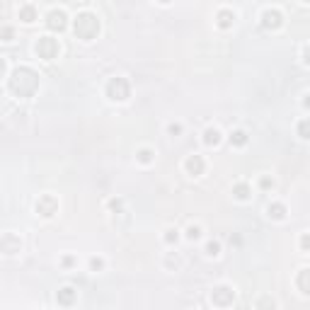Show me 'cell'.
I'll use <instances>...</instances> for the list:
<instances>
[{
	"instance_id": "4dcf8cb0",
	"label": "cell",
	"mask_w": 310,
	"mask_h": 310,
	"mask_svg": "<svg viewBox=\"0 0 310 310\" xmlns=\"http://www.w3.org/2000/svg\"><path fill=\"white\" fill-rule=\"evenodd\" d=\"M75 264V259L73 257H63V266H73Z\"/></svg>"
},
{
	"instance_id": "9a60e30c",
	"label": "cell",
	"mask_w": 310,
	"mask_h": 310,
	"mask_svg": "<svg viewBox=\"0 0 310 310\" xmlns=\"http://www.w3.org/2000/svg\"><path fill=\"white\" fill-rule=\"evenodd\" d=\"M204 143L206 145H218L221 143V131H218V129H213V126L206 129V131H204Z\"/></svg>"
},
{
	"instance_id": "4fadbf2b",
	"label": "cell",
	"mask_w": 310,
	"mask_h": 310,
	"mask_svg": "<svg viewBox=\"0 0 310 310\" xmlns=\"http://www.w3.org/2000/svg\"><path fill=\"white\" fill-rule=\"evenodd\" d=\"M266 213H269V218H274V221H284L286 218V206L284 204H269V209H266Z\"/></svg>"
},
{
	"instance_id": "1f68e13d",
	"label": "cell",
	"mask_w": 310,
	"mask_h": 310,
	"mask_svg": "<svg viewBox=\"0 0 310 310\" xmlns=\"http://www.w3.org/2000/svg\"><path fill=\"white\" fill-rule=\"evenodd\" d=\"M305 63H308V66H310V44L305 46Z\"/></svg>"
},
{
	"instance_id": "8fae6325",
	"label": "cell",
	"mask_w": 310,
	"mask_h": 310,
	"mask_svg": "<svg viewBox=\"0 0 310 310\" xmlns=\"http://www.w3.org/2000/svg\"><path fill=\"white\" fill-rule=\"evenodd\" d=\"M0 247H3V252H5V255H15V252H20V240H17L12 232H5Z\"/></svg>"
},
{
	"instance_id": "7c38bea8",
	"label": "cell",
	"mask_w": 310,
	"mask_h": 310,
	"mask_svg": "<svg viewBox=\"0 0 310 310\" xmlns=\"http://www.w3.org/2000/svg\"><path fill=\"white\" fill-rule=\"evenodd\" d=\"M216 22H218L221 29H230L232 22H235V12L232 10H221L218 15H216Z\"/></svg>"
},
{
	"instance_id": "f1b7e54d",
	"label": "cell",
	"mask_w": 310,
	"mask_h": 310,
	"mask_svg": "<svg viewBox=\"0 0 310 310\" xmlns=\"http://www.w3.org/2000/svg\"><path fill=\"white\" fill-rule=\"evenodd\" d=\"M257 305H259V308H274V300L264 298V300H259V303H257Z\"/></svg>"
},
{
	"instance_id": "5b68a950",
	"label": "cell",
	"mask_w": 310,
	"mask_h": 310,
	"mask_svg": "<svg viewBox=\"0 0 310 310\" xmlns=\"http://www.w3.org/2000/svg\"><path fill=\"white\" fill-rule=\"evenodd\" d=\"M211 300H213V305H218V308H228V305H232V300H235V291H232L230 286H218V288H213Z\"/></svg>"
},
{
	"instance_id": "d6a6232c",
	"label": "cell",
	"mask_w": 310,
	"mask_h": 310,
	"mask_svg": "<svg viewBox=\"0 0 310 310\" xmlns=\"http://www.w3.org/2000/svg\"><path fill=\"white\" fill-rule=\"evenodd\" d=\"M303 107H305V109H310V95L305 97V100H303Z\"/></svg>"
},
{
	"instance_id": "8992f818",
	"label": "cell",
	"mask_w": 310,
	"mask_h": 310,
	"mask_svg": "<svg viewBox=\"0 0 310 310\" xmlns=\"http://www.w3.org/2000/svg\"><path fill=\"white\" fill-rule=\"evenodd\" d=\"M46 27L51 32H63L68 27V15L63 10H51L46 15Z\"/></svg>"
},
{
	"instance_id": "52a82bcc",
	"label": "cell",
	"mask_w": 310,
	"mask_h": 310,
	"mask_svg": "<svg viewBox=\"0 0 310 310\" xmlns=\"http://www.w3.org/2000/svg\"><path fill=\"white\" fill-rule=\"evenodd\" d=\"M56 211H58V201L51 197V194H44L42 199L36 201V213H42V216H54Z\"/></svg>"
},
{
	"instance_id": "6da1fadb",
	"label": "cell",
	"mask_w": 310,
	"mask_h": 310,
	"mask_svg": "<svg viewBox=\"0 0 310 310\" xmlns=\"http://www.w3.org/2000/svg\"><path fill=\"white\" fill-rule=\"evenodd\" d=\"M10 90L17 97H32L34 92L39 90V75L27 66L17 68L10 75Z\"/></svg>"
},
{
	"instance_id": "5bb4252c",
	"label": "cell",
	"mask_w": 310,
	"mask_h": 310,
	"mask_svg": "<svg viewBox=\"0 0 310 310\" xmlns=\"http://www.w3.org/2000/svg\"><path fill=\"white\" fill-rule=\"evenodd\" d=\"M296 286L305 293V296H310V269H303V272H298V279H296Z\"/></svg>"
},
{
	"instance_id": "83f0119b",
	"label": "cell",
	"mask_w": 310,
	"mask_h": 310,
	"mask_svg": "<svg viewBox=\"0 0 310 310\" xmlns=\"http://www.w3.org/2000/svg\"><path fill=\"white\" fill-rule=\"evenodd\" d=\"M167 131L172 133V136H177V133H182V126H179V124H170V129H167Z\"/></svg>"
},
{
	"instance_id": "2e32d148",
	"label": "cell",
	"mask_w": 310,
	"mask_h": 310,
	"mask_svg": "<svg viewBox=\"0 0 310 310\" xmlns=\"http://www.w3.org/2000/svg\"><path fill=\"white\" fill-rule=\"evenodd\" d=\"M20 20H22V22H34V20H36V8H34V5H22V8H20Z\"/></svg>"
},
{
	"instance_id": "e0dca14e",
	"label": "cell",
	"mask_w": 310,
	"mask_h": 310,
	"mask_svg": "<svg viewBox=\"0 0 310 310\" xmlns=\"http://www.w3.org/2000/svg\"><path fill=\"white\" fill-rule=\"evenodd\" d=\"M232 194H235V199H240V201L250 199V187H247L245 182H240V184H235V187H232Z\"/></svg>"
},
{
	"instance_id": "e575fe53",
	"label": "cell",
	"mask_w": 310,
	"mask_h": 310,
	"mask_svg": "<svg viewBox=\"0 0 310 310\" xmlns=\"http://www.w3.org/2000/svg\"><path fill=\"white\" fill-rule=\"evenodd\" d=\"M305 3H310V0H305Z\"/></svg>"
},
{
	"instance_id": "4316f807",
	"label": "cell",
	"mask_w": 310,
	"mask_h": 310,
	"mask_svg": "<svg viewBox=\"0 0 310 310\" xmlns=\"http://www.w3.org/2000/svg\"><path fill=\"white\" fill-rule=\"evenodd\" d=\"M259 187H262V189H272V187H274V179H272V177H262V179H259Z\"/></svg>"
},
{
	"instance_id": "9c48e42d",
	"label": "cell",
	"mask_w": 310,
	"mask_h": 310,
	"mask_svg": "<svg viewBox=\"0 0 310 310\" xmlns=\"http://www.w3.org/2000/svg\"><path fill=\"white\" fill-rule=\"evenodd\" d=\"M184 167H187L189 175L199 177V175H204V170H206V163H204V158H201V155H189L187 163H184Z\"/></svg>"
},
{
	"instance_id": "3957f363",
	"label": "cell",
	"mask_w": 310,
	"mask_h": 310,
	"mask_svg": "<svg viewBox=\"0 0 310 310\" xmlns=\"http://www.w3.org/2000/svg\"><path fill=\"white\" fill-rule=\"evenodd\" d=\"M129 95H131V85H129L126 78H111L109 83H107V97L109 100L124 102V100H129Z\"/></svg>"
},
{
	"instance_id": "277c9868",
	"label": "cell",
	"mask_w": 310,
	"mask_h": 310,
	"mask_svg": "<svg viewBox=\"0 0 310 310\" xmlns=\"http://www.w3.org/2000/svg\"><path fill=\"white\" fill-rule=\"evenodd\" d=\"M34 51H36V56H39V58L51 61V58H56V56H58V42H56V39H51V36H39V42H36V46H34Z\"/></svg>"
},
{
	"instance_id": "484cf974",
	"label": "cell",
	"mask_w": 310,
	"mask_h": 310,
	"mask_svg": "<svg viewBox=\"0 0 310 310\" xmlns=\"http://www.w3.org/2000/svg\"><path fill=\"white\" fill-rule=\"evenodd\" d=\"M177 238H179V232H177V230H167V232H165V243H167V245L177 243Z\"/></svg>"
},
{
	"instance_id": "f546056e",
	"label": "cell",
	"mask_w": 310,
	"mask_h": 310,
	"mask_svg": "<svg viewBox=\"0 0 310 310\" xmlns=\"http://www.w3.org/2000/svg\"><path fill=\"white\" fill-rule=\"evenodd\" d=\"M109 209L119 211V209H122V199H111V201H109Z\"/></svg>"
},
{
	"instance_id": "603a6c76",
	"label": "cell",
	"mask_w": 310,
	"mask_h": 310,
	"mask_svg": "<svg viewBox=\"0 0 310 310\" xmlns=\"http://www.w3.org/2000/svg\"><path fill=\"white\" fill-rule=\"evenodd\" d=\"M300 250H303V252H310V232H303V235H300Z\"/></svg>"
},
{
	"instance_id": "d4e9b609",
	"label": "cell",
	"mask_w": 310,
	"mask_h": 310,
	"mask_svg": "<svg viewBox=\"0 0 310 310\" xmlns=\"http://www.w3.org/2000/svg\"><path fill=\"white\" fill-rule=\"evenodd\" d=\"M12 27H8V24H5V27H3V32H0V36H3V42H12Z\"/></svg>"
},
{
	"instance_id": "30bf717a",
	"label": "cell",
	"mask_w": 310,
	"mask_h": 310,
	"mask_svg": "<svg viewBox=\"0 0 310 310\" xmlns=\"http://www.w3.org/2000/svg\"><path fill=\"white\" fill-rule=\"evenodd\" d=\"M75 296H78V291H75V288L66 286V288H61V291L56 293V300H58V305H63V308H68V305H73V303H75Z\"/></svg>"
},
{
	"instance_id": "44dd1931",
	"label": "cell",
	"mask_w": 310,
	"mask_h": 310,
	"mask_svg": "<svg viewBox=\"0 0 310 310\" xmlns=\"http://www.w3.org/2000/svg\"><path fill=\"white\" fill-rule=\"evenodd\" d=\"M187 238H189V240H199V238H201V228H199V225H189V228H187Z\"/></svg>"
},
{
	"instance_id": "ffe728a7",
	"label": "cell",
	"mask_w": 310,
	"mask_h": 310,
	"mask_svg": "<svg viewBox=\"0 0 310 310\" xmlns=\"http://www.w3.org/2000/svg\"><path fill=\"white\" fill-rule=\"evenodd\" d=\"M206 255H209V257L221 255V243H218V240H211V243H206Z\"/></svg>"
},
{
	"instance_id": "cb8c5ba5",
	"label": "cell",
	"mask_w": 310,
	"mask_h": 310,
	"mask_svg": "<svg viewBox=\"0 0 310 310\" xmlns=\"http://www.w3.org/2000/svg\"><path fill=\"white\" fill-rule=\"evenodd\" d=\"M102 266H104V262H102L100 257H92V259H90V269H92V272H100Z\"/></svg>"
},
{
	"instance_id": "7402d4cb",
	"label": "cell",
	"mask_w": 310,
	"mask_h": 310,
	"mask_svg": "<svg viewBox=\"0 0 310 310\" xmlns=\"http://www.w3.org/2000/svg\"><path fill=\"white\" fill-rule=\"evenodd\" d=\"M141 163H150L153 160V150H148V148H143V150H138V155H136Z\"/></svg>"
},
{
	"instance_id": "836d02e7",
	"label": "cell",
	"mask_w": 310,
	"mask_h": 310,
	"mask_svg": "<svg viewBox=\"0 0 310 310\" xmlns=\"http://www.w3.org/2000/svg\"><path fill=\"white\" fill-rule=\"evenodd\" d=\"M158 3H170V0H158Z\"/></svg>"
},
{
	"instance_id": "d6986e66",
	"label": "cell",
	"mask_w": 310,
	"mask_h": 310,
	"mask_svg": "<svg viewBox=\"0 0 310 310\" xmlns=\"http://www.w3.org/2000/svg\"><path fill=\"white\" fill-rule=\"evenodd\" d=\"M298 136H300V138H305V141L310 138V119L298 122Z\"/></svg>"
},
{
	"instance_id": "ac0fdd59",
	"label": "cell",
	"mask_w": 310,
	"mask_h": 310,
	"mask_svg": "<svg viewBox=\"0 0 310 310\" xmlns=\"http://www.w3.org/2000/svg\"><path fill=\"white\" fill-rule=\"evenodd\" d=\"M247 143V133L245 131H232L230 133V145H238V148H243Z\"/></svg>"
},
{
	"instance_id": "ba28073f",
	"label": "cell",
	"mask_w": 310,
	"mask_h": 310,
	"mask_svg": "<svg viewBox=\"0 0 310 310\" xmlns=\"http://www.w3.org/2000/svg\"><path fill=\"white\" fill-rule=\"evenodd\" d=\"M284 24V15L279 10H264V15H262V27L264 29H279Z\"/></svg>"
},
{
	"instance_id": "7a4b0ae2",
	"label": "cell",
	"mask_w": 310,
	"mask_h": 310,
	"mask_svg": "<svg viewBox=\"0 0 310 310\" xmlns=\"http://www.w3.org/2000/svg\"><path fill=\"white\" fill-rule=\"evenodd\" d=\"M73 29H75V36L78 39H95L97 34H100V20H97V15H92V12H80L75 20H73Z\"/></svg>"
}]
</instances>
